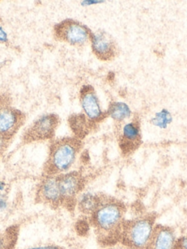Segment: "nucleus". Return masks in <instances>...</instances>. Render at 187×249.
Returning <instances> with one entry per match:
<instances>
[{
  "mask_svg": "<svg viewBox=\"0 0 187 249\" xmlns=\"http://www.w3.org/2000/svg\"></svg>",
  "mask_w": 187,
  "mask_h": 249,
  "instance_id": "393cba45",
  "label": "nucleus"
},
{
  "mask_svg": "<svg viewBox=\"0 0 187 249\" xmlns=\"http://www.w3.org/2000/svg\"><path fill=\"white\" fill-rule=\"evenodd\" d=\"M55 34L59 40L71 46L85 45L91 39L89 29L77 21L66 20L55 27Z\"/></svg>",
  "mask_w": 187,
  "mask_h": 249,
  "instance_id": "20e7f679",
  "label": "nucleus"
},
{
  "mask_svg": "<svg viewBox=\"0 0 187 249\" xmlns=\"http://www.w3.org/2000/svg\"><path fill=\"white\" fill-rule=\"evenodd\" d=\"M106 249H131L130 248L127 247V246H124V245H113V246H108Z\"/></svg>",
  "mask_w": 187,
  "mask_h": 249,
  "instance_id": "5701e85b",
  "label": "nucleus"
},
{
  "mask_svg": "<svg viewBox=\"0 0 187 249\" xmlns=\"http://www.w3.org/2000/svg\"><path fill=\"white\" fill-rule=\"evenodd\" d=\"M8 140L0 135V157L4 154V151L7 148V143Z\"/></svg>",
  "mask_w": 187,
  "mask_h": 249,
  "instance_id": "aec40b11",
  "label": "nucleus"
},
{
  "mask_svg": "<svg viewBox=\"0 0 187 249\" xmlns=\"http://www.w3.org/2000/svg\"><path fill=\"white\" fill-rule=\"evenodd\" d=\"M39 195L42 201L51 205L61 203L62 198L58 187V176H48L43 179L39 186Z\"/></svg>",
  "mask_w": 187,
  "mask_h": 249,
  "instance_id": "f8f14e48",
  "label": "nucleus"
},
{
  "mask_svg": "<svg viewBox=\"0 0 187 249\" xmlns=\"http://www.w3.org/2000/svg\"><path fill=\"white\" fill-rule=\"evenodd\" d=\"M6 189V183L0 180V192H3Z\"/></svg>",
  "mask_w": 187,
  "mask_h": 249,
  "instance_id": "b1692460",
  "label": "nucleus"
},
{
  "mask_svg": "<svg viewBox=\"0 0 187 249\" xmlns=\"http://www.w3.org/2000/svg\"><path fill=\"white\" fill-rule=\"evenodd\" d=\"M101 196L91 192L80 194L77 198V203L78 209L86 215H92L99 205Z\"/></svg>",
  "mask_w": 187,
  "mask_h": 249,
  "instance_id": "ddd939ff",
  "label": "nucleus"
},
{
  "mask_svg": "<svg viewBox=\"0 0 187 249\" xmlns=\"http://www.w3.org/2000/svg\"><path fill=\"white\" fill-rule=\"evenodd\" d=\"M58 124V119L56 115H44L29 128L25 135V139L28 141L50 139L54 136Z\"/></svg>",
  "mask_w": 187,
  "mask_h": 249,
  "instance_id": "0eeeda50",
  "label": "nucleus"
},
{
  "mask_svg": "<svg viewBox=\"0 0 187 249\" xmlns=\"http://www.w3.org/2000/svg\"><path fill=\"white\" fill-rule=\"evenodd\" d=\"M108 115L115 122H122L131 116V111L125 103H113L108 107Z\"/></svg>",
  "mask_w": 187,
  "mask_h": 249,
  "instance_id": "4468645a",
  "label": "nucleus"
},
{
  "mask_svg": "<svg viewBox=\"0 0 187 249\" xmlns=\"http://www.w3.org/2000/svg\"><path fill=\"white\" fill-rule=\"evenodd\" d=\"M91 41L94 53L100 60L111 61L116 56V44L108 33H92Z\"/></svg>",
  "mask_w": 187,
  "mask_h": 249,
  "instance_id": "6e6552de",
  "label": "nucleus"
},
{
  "mask_svg": "<svg viewBox=\"0 0 187 249\" xmlns=\"http://www.w3.org/2000/svg\"><path fill=\"white\" fill-rule=\"evenodd\" d=\"M172 122V117L171 113L166 109H162L161 111L156 113L150 119L151 124L160 129H166Z\"/></svg>",
  "mask_w": 187,
  "mask_h": 249,
  "instance_id": "2eb2a0df",
  "label": "nucleus"
},
{
  "mask_svg": "<svg viewBox=\"0 0 187 249\" xmlns=\"http://www.w3.org/2000/svg\"><path fill=\"white\" fill-rule=\"evenodd\" d=\"M80 148L78 138H63L53 143L47 164L50 174L67 173L74 164Z\"/></svg>",
  "mask_w": 187,
  "mask_h": 249,
  "instance_id": "7ed1b4c3",
  "label": "nucleus"
},
{
  "mask_svg": "<svg viewBox=\"0 0 187 249\" xmlns=\"http://www.w3.org/2000/svg\"><path fill=\"white\" fill-rule=\"evenodd\" d=\"M58 187L62 202H73L81 193L85 185L84 178L79 172H67L58 176Z\"/></svg>",
  "mask_w": 187,
  "mask_h": 249,
  "instance_id": "39448f33",
  "label": "nucleus"
},
{
  "mask_svg": "<svg viewBox=\"0 0 187 249\" xmlns=\"http://www.w3.org/2000/svg\"><path fill=\"white\" fill-rule=\"evenodd\" d=\"M172 249H187V234L177 239L175 246Z\"/></svg>",
  "mask_w": 187,
  "mask_h": 249,
  "instance_id": "f3484780",
  "label": "nucleus"
},
{
  "mask_svg": "<svg viewBox=\"0 0 187 249\" xmlns=\"http://www.w3.org/2000/svg\"><path fill=\"white\" fill-rule=\"evenodd\" d=\"M141 142V132L137 121L127 122L120 128L118 144L123 155L127 157L132 154Z\"/></svg>",
  "mask_w": 187,
  "mask_h": 249,
  "instance_id": "423d86ee",
  "label": "nucleus"
},
{
  "mask_svg": "<svg viewBox=\"0 0 187 249\" xmlns=\"http://www.w3.org/2000/svg\"><path fill=\"white\" fill-rule=\"evenodd\" d=\"M80 103L85 116L89 122L96 123L103 119V112L101 110L97 97L91 87H86L80 92Z\"/></svg>",
  "mask_w": 187,
  "mask_h": 249,
  "instance_id": "9d476101",
  "label": "nucleus"
},
{
  "mask_svg": "<svg viewBox=\"0 0 187 249\" xmlns=\"http://www.w3.org/2000/svg\"><path fill=\"white\" fill-rule=\"evenodd\" d=\"M175 231L170 227L155 225L149 243L145 249H172L176 242Z\"/></svg>",
  "mask_w": 187,
  "mask_h": 249,
  "instance_id": "9b49d317",
  "label": "nucleus"
},
{
  "mask_svg": "<svg viewBox=\"0 0 187 249\" xmlns=\"http://www.w3.org/2000/svg\"><path fill=\"white\" fill-rule=\"evenodd\" d=\"M23 115L11 107L0 108V135L10 139L19 130L23 123Z\"/></svg>",
  "mask_w": 187,
  "mask_h": 249,
  "instance_id": "1a4fd4ad",
  "label": "nucleus"
},
{
  "mask_svg": "<svg viewBox=\"0 0 187 249\" xmlns=\"http://www.w3.org/2000/svg\"><path fill=\"white\" fill-rule=\"evenodd\" d=\"M8 208V202L6 199L5 196L3 195H0V211H6Z\"/></svg>",
  "mask_w": 187,
  "mask_h": 249,
  "instance_id": "6ab92c4d",
  "label": "nucleus"
},
{
  "mask_svg": "<svg viewBox=\"0 0 187 249\" xmlns=\"http://www.w3.org/2000/svg\"><path fill=\"white\" fill-rule=\"evenodd\" d=\"M154 215H141L124 221L119 243L132 249H145L155 227Z\"/></svg>",
  "mask_w": 187,
  "mask_h": 249,
  "instance_id": "f03ea898",
  "label": "nucleus"
},
{
  "mask_svg": "<svg viewBox=\"0 0 187 249\" xmlns=\"http://www.w3.org/2000/svg\"><path fill=\"white\" fill-rule=\"evenodd\" d=\"M12 240L13 239H10V237H7L6 238V236L4 237L0 235V249H7L9 247H11L13 243Z\"/></svg>",
  "mask_w": 187,
  "mask_h": 249,
  "instance_id": "a211bd4d",
  "label": "nucleus"
},
{
  "mask_svg": "<svg viewBox=\"0 0 187 249\" xmlns=\"http://www.w3.org/2000/svg\"><path fill=\"white\" fill-rule=\"evenodd\" d=\"M26 249H61L56 246H38V247L28 248Z\"/></svg>",
  "mask_w": 187,
  "mask_h": 249,
  "instance_id": "4be33fe9",
  "label": "nucleus"
},
{
  "mask_svg": "<svg viewBox=\"0 0 187 249\" xmlns=\"http://www.w3.org/2000/svg\"><path fill=\"white\" fill-rule=\"evenodd\" d=\"M86 119L83 115H79L73 116L70 120L72 128L78 137L83 136L86 132Z\"/></svg>",
  "mask_w": 187,
  "mask_h": 249,
  "instance_id": "dca6fc26",
  "label": "nucleus"
},
{
  "mask_svg": "<svg viewBox=\"0 0 187 249\" xmlns=\"http://www.w3.org/2000/svg\"><path fill=\"white\" fill-rule=\"evenodd\" d=\"M8 40L7 33L4 31L2 27H0V43H6Z\"/></svg>",
  "mask_w": 187,
  "mask_h": 249,
  "instance_id": "412c9836",
  "label": "nucleus"
},
{
  "mask_svg": "<svg viewBox=\"0 0 187 249\" xmlns=\"http://www.w3.org/2000/svg\"><path fill=\"white\" fill-rule=\"evenodd\" d=\"M125 212V206L121 201L101 196L99 205L90 217L98 240L102 244L111 246L119 243Z\"/></svg>",
  "mask_w": 187,
  "mask_h": 249,
  "instance_id": "f257e3e1",
  "label": "nucleus"
}]
</instances>
